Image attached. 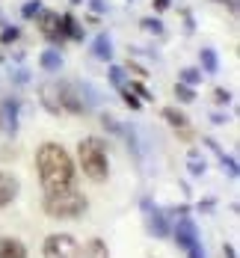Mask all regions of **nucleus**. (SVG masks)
Returning a JSON list of instances; mask_svg holds the SVG:
<instances>
[{
  "instance_id": "obj_14",
  "label": "nucleus",
  "mask_w": 240,
  "mask_h": 258,
  "mask_svg": "<svg viewBox=\"0 0 240 258\" xmlns=\"http://www.w3.org/2000/svg\"><path fill=\"white\" fill-rule=\"evenodd\" d=\"M39 66H42L45 72H59V69H62V53L56 51V48L42 51V56H39Z\"/></svg>"
},
{
  "instance_id": "obj_23",
  "label": "nucleus",
  "mask_w": 240,
  "mask_h": 258,
  "mask_svg": "<svg viewBox=\"0 0 240 258\" xmlns=\"http://www.w3.org/2000/svg\"><path fill=\"white\" fill-rule=\"evenodd\" d=\"M151 232L157 234V237H166V234H169V229H166V220H163V214H154V217H151Z\"/></svg>"
},
{
  "instance_id": "obj_12",
  "label": "nucleus",
  "mask_w": 240,
  "mask_h": 258,
  "mask_svg": "<svg viewBox=\"0 0 240 258\" xmlns=\"http://www.w3.org/2000/svg\"><path fill=\"white\" fill-rule=\"evenodd\" d=\"M92 53L98 59H104V62H113V42H110L107 33H101L98 39H92Z\"/></svg>"
},
{
  "instance_id": "obj_32",
  "label": "nucleus",
  "mask_w": 240,
  "mask_h": 258,
  "mask_svg": "<svg viewBox=\"0 0 240 258\" xmlns=\"http://www.w3.org/2000/svg\"><path fill=\"white\" fill-rule=\"evenodd\" d=\"M225 255H228V258H234V246H225Z\"/></svg>"
},
{
  "instance_id": "obj_17",
  "label": "nucleus",
  "mask_w": 240,
  "mask_h": 258,
  "mask_svg": "<svg viewBox=\"0 0 240 258\" xmlns=\"http://www.w3.org/2000/svg\"><path fill=\"white\" fill-rule=\"evenodd\" d=\"M42 9H45V6H42V0H27L24 6H21V15H24L27 21H36V18L42 15Z\"/></svg>"
},
{
  "instance_id": "obj_1",
  "label": "nucleus",
  "mask_w": 240,
  "mask_h": 258,
  "mask_svg": "<svg viewBox=\"0 0 240 258\" xmlns=\"http://www.w3.org/2000/svg\"><path fill=\"white\" fill-rule=\"evenodd\" d=\"M36 169H39V181H42V190L45 196L59 193V190H68L71 181H74V163L68 152L56 143H45L39 146L36 152Z\"/></svg>"
},
{
  "instance_id": "obj_5",
  "label": "nucleus",
  "mask_w": 240,
  "mask_h": 258,
  "mask_svg": "<svg viewBox=\"0 0 240 258\" xmlns=\"http://www.w3.org/2000/svg\"><path fill=\"white\" fill-rule=\"evenodd\" d=\"M56 86H59V107H62V113H74V116L86 113V101L80 98L74 83H56Z\"/></svg>"
},
{
  "instance_id": "obj_4",
  "label": "nucleus",
  "mask_w": 240,
  "mask_h": 258,
  "mask_svg": "<svg viewBox=\"0 0 240 258\" xmlns=\"http://www.w3.org/2000/svg\"><path fill=\"white\" fill-rule=\"evenodd\" d=\"M45 258H80V246L71 234H51L42 246Z\"/></svg>"
},
{
  "instance_id": "obj_10",
  "label": "nucleus",
  "mask_w": 240,
  "mask_h": 258,
  "mask_svg": "<svg viewBox=\"0 0 240 258\" xmlns=\"http://www.w3.org/2000/svg\"><path fill=\"white\" fill-rule=\"evenodd\" d=\"M175 240H178L181 249H190V246L199 243V240H196V229H193L190 220H181V223H178V229H175Z\"/></svg>"
},
{
  "instance_id": "obj_24",
  "label": "nucleus",
  "mask_w": 240,
  "mask_h": 258,
  "mask_svg": "<svg viewBox=\"0 0 240 258\" xmlns=\"http://www.w3.org/2000/svg\"><path fill=\"white\" fill-rule=\"evenodd\" d=\"M131 92L139 98V101H151V98H154V95H151V92H148V89H145L139 80H131Z\"/></svg>"
},
{
  "instance_id": "obj_21",
  "label": "nucleus",
  "mask_w": 240,
  "mask_h": 258,
  "mask_svg": "<svg viewBox=\"0 0 240 258\" xmlns=\"http://www.w3.org/2000/svg\"><path fill=\"white\" fill-rule=\"evenodd\" d=\"M21 39V30L18 27H3V33H0V45H15Z\"/></svg>"
},
{
  "instance_id": "obj_6",
  "label": "nucleus",
  "mask_w": 240,
  "mask_h": 258,
  "mask_svg": "<svg viewBox=\"0 0 240 258\" xmlns=\"http://www.w3.org/2000/svg\"><path fill=\"white\" fill-rule=\"evenodd\" d=\"M39 30L48 42H62V15L51 12V9H42L39 15Z\"/></svg>"
},
{
  "instance_id": "obj_29",
  "label": "nucleus",
  "mask_w": 240,
  "mask_h": 258,
  "mask_svg": "<svg viewBox=\"0 0 240 258\" xmlns=\"http://www.w3.org/2000/svg\"><path fill=\"white\" fill-rule=\"evenodd\" d=\"M187 255H190V258H202V246H199V243H196V246H190V249H187Z\"/></svg>"
},
{
  "instance_id": "obj_25",
  "label": "nucleus",
  "mask_w": 240,
  "mask_h": 258,
  "mask_svg": "<svg viewBox=\"0 0 240 258\" xmlns=\"http://www.w3.org/2000/svg\"><path fill=\"white\" fill-rule=\"evenodd\" d=\"M119 92H122V98H125V104H128L131 110H139V107H142V101H139V98L133 95V92H131V89H128V86H122Z\"/></svg>"
},
{
  "instance_id": "obj_2",
  "label": "nucleus",
  "mask_w": 240,
  "mask_h": 258,
  "mask_svg": "<svg viewBox=\"0 0 240 258\" xmlns=\"http://www.w3.org/2000/svg\"><path fill=\"white\" fill-rule=\"evenodd\" d=\"M77 157H80L83 172H86L92 181H98V184L107 181V175H110V160H107V146L98 140V137H86V140H80Z\"/></svg>"
},
{
  "instance_id": "obj_31",
  "label": "nucleus",
  "mask_w": 240,
  "mask_h": 258,
  "mask_svg": "<svg viewBox=\"0 0 240 258\" xmlns=\"http://www.w3.org/2000/svg\"><path fill=\"white\" fill-rule=\"evenodd\" d=\"M213 3H228V9L237 12V0H213Z\"/></svg>"
},
{
  "instance_id": "obj_20",
  "label": "nucleus",
  "mask_w": 240,
  "mask_h": 258,
  "mask_svg": "<svg viewBox=\"0 0 240 258\" xmlns=\"http://www.w3.org/2000/svg\"><path fill=\"white\" fill-rule=\"evenodd\" d=\"M107 78H110V83H113L116 89H122V86H128V83H125V72H122L119 66H110V69H107Z\"/></svg>"
},
{
  "instance_id": "obj_33",
  "label": "nucleus",
  "mask_w": 240,
  "mask_h": 258,
  "mask_svg": "<svg viewBox=\"0 0 240 258\" xmlns=\"http://www.w3.org/2000/svg\"><path fill=\"white\" fill-rule=\"evenodd\" d=\"M0 122H3V119H0Z\"/></svg>"
},
{
  "instance_id": "obj_9",
  "label": "nucleus",
  "mask_w": 240,
  "mask_h": 258,
  "mask_svg": "<svg viewBox=\"0 0 240 258\" xmlns=\"http://www.w3.org/2000/svg\"><path fill=\"white\" fill-rule=\"evenodd\" d=\"M18 98H6V101L0 104V119H6V128H9V134H15V128H18Z\"/></svg>"
},
{
  "instance_id": "obj_30",
  "label": "nucleus",
  "mask_w": 240,
  "mask_h": 258,
  "mask_svg": "<svg viewBox=\"0 0 240 258\" xmlns=\"http://www.w3.org/2000/svg\"><path fill=\"white\" fill-rule=\"evenodd\" d=\"M169 3H172V0H154V9L163 12V9H169Z\"/></svg>"
},
{
  "instance_id": "obj_3",
  "label": "nucleus",
  "mask_w": 240,
  "mask_h": 258,
  "mask_svg": "<svg viewBox=\"0 0 240 258\" xmlns=\"http://www.w3.org/2000/svg\"><path fill=\"white\" fill-rule=\"evenodd\" d=\"M86 211V196L77 193V190H59V193H51L45 196V214L48 217H56V220H71V217H80Z\"/></svg>"
},
{
  "instance_id": "obj_28",
  "label": "nucleus",
  "mask_w": 240,
  "mask_h": 258,
  "mask_svg": "<svg viewBox=\"0 0 240 258\" xmlns=\"http://www.w3.org/2000/svg\"><path fill=\"white\" fill-rule=\"evenodd\" d=\"M213 98H216L219 104H228V98H231V95H228L225 89H216V92H213Z\"/></svg>"
},
{
  "instance_id": "obj_15",
  "label": "nucleus",
  "mask_w": 240,
  "mask_h": 258,
  "mask_svg": "<svg viewBox=\"0 0 240 258\" xmlns=\"http://www.w3.org/2000/svg\"><path fill=\"white\" fill-rule=\"evenodd\" d=\"M163 119L172 125V128H187V116L175 107H163Z\"/></svg>"
},
{
  "instance_id": "obj_18",
  "label": "nucleus",
  "mask_w": 240,
  "mask_h": 258,
  "mask_svg": "<svg viewBox=\"0 0 240 258\" xmlns=\"http://www.w3.org/2000/svg\"><path fill=\"white\" fill-rule=\"evenodd\" d=\"M86 258H110L107 255V243L104 240H98V237L89 240V243H86Z\"/></svg>"
},
{
  "instance_id": "obj_27",
  "label": "nucleus",
  "mask_w": 240,
  "mask_h": 258,
  "mask_svg": "<svg viewBox=\"0 0 240 258\" xmlns=\"http://www.w3.org/2000/svg\"><path fill=\"white\" fill-rule=\"evenodd\" d=\"M190 172H193V175H199V172H205V163L199 160V155H196V152L190 155Z\"/></svg>"
},
{
  "instance_id": "obj_11",
  "label": "nucleus",
  "mask_w": 240,
  "mask_h": 258,
  "mask_svg": "<svg viewBox=\"0 0 240 258\" xmlns=\"http://www.w3.org/2000/svg\"><path fill=\"white\" fill-rule=\"evenodd\" d=\"M0 258H27V246L15 237H0Z\"/></svg>"
},
{
  "instance_id": "obj_13",
  "label": "nucleus",
  "mask_w": 240,
  "mask_h": 258,
  "mask_svg": "<svg viewBox=\"0 0 240 258\" xmlns=\"http://www.w3.org/2000/svg\"><path fill=\"white\" fill-rule=\"evenodd\" d=\"M62 39L83 42V27L77 24V18H74V15H62Z\"/></svg>"
},
{
  "instance_id": "obj_19",
  "label": "nucleus",
  "mask_w": 240,
  "mask_h": 258,
  "mask_svg": "<svg viewBox=\"0 0 240 258\" xmlns=\"http://www.w3.org/2000/svg\"><path fill=\"white\" fill-rule=\"evenodd\" d=\"M172 92H175V98H178L181 104H190V101H196V92H193V89H190L187 83H178V86H175Z\"/></svg>"
},
{
  "instance_id": "obj_26",
  "label": "nucleus",
  "mask_w": 240,
  "mask_h": 258,
  "mask_svg": "<svg viewBox=\"0 0 240 258\" xmlns=\"http://www.w3.org/2000/svg\"><path fill=\"white\" fill-rule=\"evenodd\" d=\"M202 80V75L196 72V69H184L181 72V83H187V86H193V83H199Z\"/></svg>"
},
{
  "instance_id": "obj_7",
  "label": "nucleus",
  "mask_w": 240,
  "mask_h": 258,
  "mask_svg": "<svg viewBox=\"0 0 240 258\" xmlns=\"http://www.w3.org/2000/svg\"><path fill=\"white\" fill-rule=\"evenodd\" d=\"M39 101H42V107H45L48 113H53V116L62 113V107H59V86H56V83H42V86H39Z\"/></svg>"
},
{
  "instance_id": "obj_8",
  "label": "nucleus",
  "mask_w": 240,
  "mask_h": 258,
  "mask_svg": "<svg viewBox=\"0 0 240 258\" xmlns=\"http://www.w3.org/2000/svg\"><path fill=\"white\" fill-rule=\"evenodd\" d=\"M18 178L15 175H0V208L12 205V199L18 196Z\"/></svg>"
},
{
  "instance_id": "obj_16",
  "label": "nucleus",
  "mask_w": 240,
  "mask_h": 258,
  "mask_svg": "<svg viewBox=\"0 0 240 258\" xmlns=\"http://www.w3.org/2000/svg\"><path fill=\"white\" fill-rule=\"evenodd\" d=\"M199 59H202V69H205L208 75H216L219 62H216V53H213L211 48H202V53H199Z\"/></svg>"
},
{
  "instance_id": "obj_22",
  "label": "nucleus",
  "mask_w": 240,
  "mask_h": 258,
  "mask_svg": "<svg viewBox=\"0 0 240 258\" xmlns=\"http://www.w3.org/2000/svg\"><path fill=\"white\" fill-rule=\"evenodd\" d=\"M139 27L145 30V33H154V36H163V24H160V18H142Z\"/></svg>"
}]
</instances>
